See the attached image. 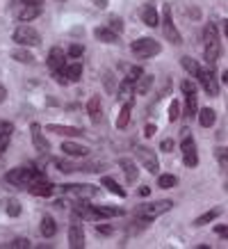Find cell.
<instances>
[{"instance_id":"30bf717a","label":"cell","mask_w":228,"mask_h":249,"mask_svg":"<svg viewBox=\"0 0 228 249\" xmlns=\"http://www.w3.org/2000/svg\"><path fill=\"white\" fill-rule=\"evenodd\" d=\"M30 190V195H37V196H50L55 192V185L53 183H48L46 178H37V181H32L28 185Z\"/></svg>"},{"instance_id":"52a82bcc","label":"cell","mask_w":228,"mask_h":249,"mask_svg":"<svg viewBox=\"0 0 228 249\" xmlns=\"http://www.w3.org/2000/svg\"><path fill=\"white\" fill-rule=\"evenodd\" d=\"M180 151H182V160L187 167H196L198 165V153H196V144L192 140L190 135L182 137V144H180Z\"/></svg>"},{"instance_id":"ba28073f","label":"cell","mask_w":228,"mask_h":249,"mask_svg":"<svg viewBox=\"0 0 228 249\" xmlns=\"http://www.w3.org/2000/svg\"><path fill=\"white\" fill-rule=\"evenodd\" d=\"M162 30H164V37H167V41H171V44H180V32L176 30L174 21H171V9L164 7V12H162Z\"/></svg>"},{"instance_id":"7c38bea8","label":"cell","mask_w":228,"mask_h":249,"mask_svg":"<svg viewBox=\"0 0 228 249\" xmlns=\"http://www.w3.org/2000/svg\"><path fill=\"white\" fill-rule=\"evenodd\" d=\"M12 5H16V2H12ZM39 14H41V5H18V9H16L18 21H32Z\"/></svg>"},{"instance_id":"f5cc1de1","label":"cell","mask_w":228,"mask_h":249,"mask_svg":"<svg viewBox=\"0 0 228 249\" xmlns=\"http://www.w3.org/2000/svg\"><path fill=\"white\" fill-rule=\"evenodd\" d=\"M5 96H7V89H5V87H2V85H0V103H2V101H5Z\"/></svg>"},{"instance_id":"83f0119b","label":"cell","mask_w":228,"mask_h":249,"mask_svg":"<svg viewBox=\"0 0 228 249\" xmlns=\"http://www.w3.org/2000/svg\"><path fill=\"white\" fill-rule=\"evenodd\" d=\"M96 213H98V219H103V217H119V215H123L121 208H110V206H96Z\"/></svg>"},{"instance_id":"c3c4849f","label":"cell","mask_w":228,"mask_h":249,"mask_svg":"<svg viewBox=\"0 0 228 249\" xmlns=\"http://www.w3.org/2000/svg\"><path fill=\"white\" fill-rule=\"evenodd\" d=\"M171 149H174V142H171V140H164V142H162V151H171Z\"/></svg>"},{"instance_id":"f907efd6","label":"cell","mask_w":228,"mask_h":249,"mask_svg":"<svg viewBox=\"0 0 228 249\" xmlns=\"http://www.w3.org/2000/svg\"><path fill=\"white\" fill-rule=\"evenodd\" d=\"M91 2H94L96 7H107V2H110V0H91Z\"/></svg>"},{"instance_id":"d590c367","label":"cell","mask_w":228,"mask_h":249,"mask_svg":"<svg viewBox=\"0 0 228 249\" xmlns=\"http://www.w3.org/2000/svg\"><path fill=\"white\" fill-rule=\"evenodd\" d=\"M7 215L18 217V215H21V204H18V201H14V199H12V201H7Z\"/></svg>"},{"instance_id":"5b68a950","label":"cell","mask_w":228,"mask_h":249,"mask_svg":"<svg viewBox=\"0 0 228 249\" xmlns=\"http://www.w3.org/2000/svg\"><path fill=\"white\" fill-rule=\"evenodd\" d=\"M62 192L78 196V199H91V196L98 195V188L96 185H84V183H73V185H62Z\"/></svg>"},{"instance_id":"b9f144b4","label":"cell","mask_w":228,"mask_h":249,"mask_svg":"<svg viewBox=\"0 0 228 249\" xmlns=\"http://www.w3.org/2000/svg\"><path fill=\"white\" fill-rule=\"evenodd\" d=\"M7 247H18V249H28V247H30V242L25 240V238H16V240H12V242H9Z\"/></svg>"},{"instance_id":"4316f807","label":"cell","mask_w":228,"mask_h":249,"mask_svg":"<svg viewBox=\"0 0 228 249\" xmlns=\"http://www.w3.org/2000/svg\"><path fill=\"white\" fill-rule=\"evenodd\" d=\"M103 188H107L110 192H114L116 196H126V190L114 181V178H110V176H103Z\"/></svg>"},{"instance_id":"d4e9b609","label":"cell","mask_w":228,"mask_h":249,"mask_svg":"<svg viewBox=\"0 0 228 249\" xmlns=\"http://www.w3.org/2000/svg\"><path fill=\"white\" fill-rule=\"evenodd\" d=\"M64 71H66L68 83H76V80H80V73H82V64H80V62H73V64L64 67Z\"/></svg>"},{"instance_id":"3957f363","label":"cell","mask_w":228,"mask_h":249,"mask_svg":"<svg viewBox=\"0 0 228 249\" xmlns=\"http://www.w3.org/2000/svg\"><path fill=\"white\" fill-rule=\"evenodd\" d=\"M130 51H132L137 57H153V55L160 53V44L151 37H142V39H135V41H132Z\"/></svg>"},{"instance_id":"484cf974","label":"cell","mask_w":228,"mask_h":249,"mask_svg":"<svg viewBox=\"0 0 228 249\" xmlns=\"http://www.w3.org/2000/svg\"><path fill=\"white\" fill-rule=\"evenodd\" d=\"M212 41H219V32H217V25H214V23H208L203 30V46L212 44Z\"/></svg>"},{"instance_id":"f6af8a7d","label":"cell","mask_w":228,"mask_h":249,"mask_svg":"<svg viewBox=\"0 0 228 249\" xmlns=\"http://www.w3.org/2000/svg\"><path fill=\"white\" fill-rule=\"evenodd\" d=\"M103 83H105V87H107V89H110V91L114 89V83H112V73H105V78H103Z\"/></svg>"},{"instance_id":"bcb514c9","label":"cell","mask_w":228,"mask_h":249,"mask_svg":"<svg viewBox=\"0 0 228 249\" xmlns=\"http://www.w3.org/2000/svg\"><path fill=\"white\" fill-rule=\"evenodd\" d=\"M16 5H41L44 0H14Z\"/></svg>"},{"instance_id":"f546056e","label":"cell","mask_w":228,"mask_h":249,"mask_svg":"<svg viewBox=\"0 0 228 249\" xmlns=\"http://www.w3.org/2000/svg\"><path fill=\"white\" fill-rule=\"evenodd\" d=\"M214 158H217V162H219L221 169L228 172V149L226 146H217V149H214Z\"/></svg>"},{"instance_id":"7a4b0ae2","label":"cell","mask_w":228,"mask_h":249,"mask_svg":"<svg viewBox=\"0 0 228 249\" xmlns=\"http://www.w3.org/2000/svg\"><path fill=\"white\" fill-rule=\"evenodd\" d=\"M174 208V201H169V199H162V201H153V204H144V206H139L137 208V215L142 219H155V217H160L162 213H167V211H171Z\"/></svg>"},{"instance_id":"11a10c76","label":"cell","mask_w":228,"mask_h":249,"mask_svg":"<svg viewBox=\"0 0 228 249\" xmlns=\"http://www.w3.org/2000/svg\"><path fill=\"white\" fill-rule=\"evenodd\" d=\"M221 80H224V83L228 85V71H226V73H224V78H221Z\"/></svg>"},{"instance_id":"4fadbf2b","label":"cell","mask_w":228,"mask_h":249,"mask_svg":"<svg viewBox=\"0 0 228 249\" xmlns=\"http://www.w3.org/2000/svg\"><path fill=\"white\" fill-rule=\"evenodd\" d=\"M30 133H32V142H34V146H37L39 151H41V153L50 151V142L44 137V133H41V126H39V124H32Z\"/></svg>"},{"instance_id":"ee69618b","label":"cell","mask_w":228,"mask_h":249,"mask_svg":"<svg viewBox=\"0 0 228 249\" xmlns=\"http://www.w3.org/2000/svg\"><path fill=\"white\" fill-rule=\"evenodd\" d=\"M9 137H12V135H5V133H0V153H2V151H5V149L9 146Z\"/></svg>"},{"instance_id":"6da1fadb","label":"cell","mask_w":228,"mask_h":249,"mask_svg":"<svg viewBox=\"0 0 228 249\" xmlns=\"http://www.w3.org/2000/svg\"><path fill=\"white\" fill-rule=\"evenodd\" d=\"M37 178H44V174L39 169H30V167H16V169L7 172V176H5V181L9 185H16V188H28Z\"/></svg>"},{"instance_id":"ffe728a7","label":"cell","mask_w":228,"mask_h":249,"mask_svg":"<svg viewBox=\"0 0 228 249\" xmlns=\"http://www.w3.org/2000/svg\"><path fill=\"white\" fill-rule=\"evenodd\" d=\"M48 133H57V135H64V137H76V135H82L80 128H73V126H60V124H50L48 126Z\"/></svg>"},{"instance_id":"ab89813d","label":"cell","mask_w":228,"mask_h":249,"mask_svg":"<svg viewBox=\"0 0 228 249\" xmlns=\"http://www.w3.org/2000/svg\"><path fill=\"white\" fill-rule=\"evenodd\" d=\"M107 28H112L114 32H121V30H123V21L119 18V16H112V18H110V25H107Z\"/></svg>"},{"instance_id":"603a6c76","label":"cell","mask_w":228,"mask_h":249,"mask_svg":"<svg viewBox=\"0 0 228 249\" xmlns=\"http://www.w3.org/2000/svg\"><path fill=\"white\" fill-rule=\"evenodd\" d=\"M214 119H217V114H214L210 107H203V110L198 112V124H201L203 128H210L214 124Z\"/></svg>"},{"instance_id":"db71d44e","label":"cell","mask_w":228,"mask_h":249,"mask_svg":"<svg viewBox=\"0 0 228 249\" xmlns=\"http://www.w3.org/2000/svg\"><path fill=\"white\" fill-rule=\"evenodd\" d=\"M98 233H112V229L110 227H98Z\"/></svg>"},{"instance_id":"8d00e7d4","label":"cell","mask_w":228,"mask_h":249,"mask_svg":"<svg viewBox=\"0 0 228 249\" xmlns=\"http://www.w3.org/2000/svg\"><path fill=\"white\" fill-rule=\"evenodd\" d=\"M142 76H144V73H142V67H132V69L128 71L126 80H130V83H137V80H139Z\"/></svg>"},{"instance_id":"2e32d148","label":"cell","mask_w":228,"mask_h":249,"mask_svg":"<svg viewBox=\"0 0 228 249\" xmlns=\"http://www.w3.org/2000/svg\"><path fill=\"white\" fill-rule=\"evenodd\" d=\"M94 37L98 39V41H103V44H116L119 41V32H114L112 28H96L94 30Z\"/></svg>"},{"instance_id":"681fc988","label":"cell","mask_w":228,"mask_h":249,"mask_svg":"<svg viewBox=\"0 0 228 249\" xmlns=\"http://www.w3.org/2000/svg\"><path fill=\"white\" fill-rule=\"evenodd\" d=\"M146 137H153L155 135V126H153V124H148V126H146V133H144Z\"/></svg>"},{"instance_id":"d6a6232c","label":"cell","mask_w":228,"mask_h":249,"mask_svg":"<svg viewBox=\"0 0 228 249\" xmlns=\"http://www.w3.org/2000/svg\"><path fill=\"white\" fill-rule=\"evenodd\" d=\"M176 183H178V178H176L174 174H160V176H158V185H160V188H164V190L174 188Z\"/></svg>"},{"instance_id":"7402d4cb","label":"cell","mask_w":228,"mask_h":249,"mask_svg":"<svg viewBox=\"0 0 228 249\" xmlns=\"http://www.w3.org/2000/svg\"><path fill=\"white\" fill-rule=\"evenodd\" d=\"M219 41H212V44H205V62L212 67L214 62H217V57H219Z\"/></svg>"},{"instance_id":"44dd1931","label":"cell","mask_w":228,"mask_h":249,"mask_svg":"<svg viewBox=\"0 0 228 249\" xmlns=\"http://www.w3.org/2000/svg\"><path fill=\"white\" fill-rule=\"evenodd\" d=\"M55 233H57V224H55L53 217L46 215V217L41 219V235H44V238H53Z\"/></svg>"},{"instance_id":"8fae6325","label":"cell","mask_w":228,"mask_h":249,"mask_svg":"<svg viewBox=\"0 0 228 249\" xmlns=\"http://www.w3.org/2000/svg\"><path fill=\"white\" fill-rule=\"evenodd\" d=\"M66 67V55L62 48H50V53H48V69L50 71H62V69Z\"/></svg>"},{"instance_id":"cb8c5ba5","label":"cell","mask_w":228,"mask_h":249,"mask_svg":"<svg viewBox=\"0 0 228 249\" xmlns=\"http://www.w3.org/2000/svg\"><path fill=\"white\" fill-rule=\"evenodd\" d=\"M221 215V208H212V211L203 213L201 217L194 219V227H203V224H208V222H212V219H217Z\"/></svg>"},{"instance_id":"4dcf8cb0","label":"cell","mask_w":228,"mask_h":249,"mask_svg":"<svg viewBox=\"0 0 228 249\" xmlns=\"http://www.w3.org/2000/svg\"><path fill=\"white\" fill-rule=\"evenodd\" d=\"M151 85H153V76H142V78H139V80L135 83V91L144 96L146 91L151 89Z\"/></svg>"},{"instance_id":"836d02e7","label":"cell","mask_w":228,"mask_h":249,"mask_svg":"<svg viewBox=\"0 0 228 249\" xmlns=\"http://www.w3.org/2000/svg\"><path fill=\"white\" fill-rule=\"evenodd\" d=\"M187 96V114L190 117H194V114L198 112V96H196V91L194 94H185Z\"/></svg>"},{"instance_id":"5bb4252c","label":"cell","mask_w":228,"mask_h":249,"mask_svg":"<svg viewBox=\"0 0 228 249\" xmlns=\"http://www.w3.org/2000/svg\"><path fill=\"white\" fill-rule=\"evenodd\" d=\"M68 245H71L73 249H82L84 247V233H82V227H80V224L68 227Z\"/></svg>"},{"instance_id":"f1b7e54d","label":"cell","mask_w":228,"mask_h":249,"mask_svg":"<svg viewBox=\"0 0 228 249\" xmlns=\"http://www.w3.org/2000/svg\"><path fill=\"white\" fill-rule=\"evenodd\" d=\"M182 67L187 69V71H190L192 76L194 78H198V73H201V71H203V67H201V64H198L196 60H192V57H182Z\"/></svg>"},{"instance_id":"d6986e66","label":"cell","mask_w":228,"mask_h":249,"mask_svg":"<svg viewBox=\"0 0 228 249\" xmlns=\"http://www.w3.org/2000/svg\"><path fill=\"white\" fill-rule=\"evenodd\" d=\"M119 167L123 169V174H126V178H128L130 183L137 181V176H139V169H137V165L132 162L130 158H121L119 160Z\"/></svg>"},{"instance_id":"8992f818","label":"cell","mask_w":228,"mask_h":249,"mask_svg":"<svg viewBox=\"0 0 228 249\" xmlns=\"http://www.w3.org/2000/svg\"><path fill=\"white\" fill-rule=\"evenodd\" d=\"M137 158L142 160V165H144L146 172H151V174H158L160 172L158 156H155V151H151L148 146H139V149H137Z\"/></svg>"},{"instance_id":"816d5d0a","label":"cell","mask_w":228,"mask_h":249,"mask_svg":"<svg viewBox=\"0 0 228 249\" xmlns=\"http://www.w3.org/2000/svg\"><path fill=\"white\" fill-rule=\"evenodd\" d=\"M217 235H228V227H217Z\"/></svg>"},{"instance_id":"9c48e42d","label":"cell","mask_w":228,"mask_h":249,"mask_svg":"<svg viewBox=\"0 0 228 249\" xmlns=\"http://www.w3.org/2000/svg\"><path fill=\"white\" fill-rule=\"evenodd\" d=\"M196 80L203 85V89L208 91L210 96H217V94H219V83H217V76H214L212 69H203V71L198 73Z\"/></svg>"},{"instance_id":"60d3db41","label":"cell","mask_w":228,"mask_h":249,"mask_svg":"<svg viewBox=\"0 0 228 249\" xmlns=\"http://www.w3.org/2000/svg\"><path fill=\"white\" fill-rule=\"evenodd\" d=\"M180 89H182V94H194V91H196V83L185 80V83H180Z\"/></svg>"},{"instance_id":"e575fe53","label":"cell","mask_w":228,"mask_h":249,"mask_svg":"<svg viewBox=\"0 0 228 249\" xmlns=\"http://www.w3.org/2000/svg\"><path fill=\"white\" fill-rule=\"evenodd\" d=\"M12 57H14V60H18V62H23V64H28V62L34 60L28 51H14V53H12Z\"/></svg>"},{"instance_id":"1f68e13d","label":"cell","mask_w":228,"mask_h":249,"mask_svg":"<svg viewBox=\"0 0 228 249\" xmlns=\"http://www.w3.org/2000/svg\"><path fill=\"white\" fill-rule=\"evenodd\" d=\"M130 103H126V106L121 107V112H119V117H116V128H126L130 121Z\"/></svg>"},{"instance_id":"ac0fdd59","label":"cell","mask_w":228,"mask_h":249,"mask_svg":"<svg viewBox=\"0 0 228 249\" xmlns=\"http://www.w3.org/2000/svg\"><path fill=\"white\" fill-rule=\"evenodd\" d=\"M62 151L66 153V156H71V158H82V156L89 153V149L82 146V144H76V142H64L62 144Z\"/></svg>"},{"instance_id":"7bdbcfd3","label":"cell","mask_w":228,"mask_h":249,"mask_svg":"<svg viewBox=\"0 0 228 249\" xmlns=\"http://www.w3.org/2000/svg\"><path fill=\"white\" fill-rule=\"evenodd\" d=\"M0 133L12 135V133H14V124H9V121H0Z\"/></svg>"},{"instance_id":"f35d334b","label":"cell","mask_w":228,"mask_h":249,"mask_svg":"<svg viewBox=\"0 0 228 249\" xmlns=\"http://www.w3.org/2000/svg\"><path fill=\"white\" fill-rule=\"evenodd\" d=\"M84 53V46L82 44H71L68 46V57H80Z\"/></svg>"},{"instance_id":"7dc6e473","label":"cell","mask_w":228,"mask_h":249,"mask_svg":"<svg viewBox=\"0 0 228 249\" xmlns=\"http://www.w3.org/2000/svg\"><path fill=\"white\" fill-rule=\"evenodd\" d=\"M137 195H139V196H148V195H151V188H146V185H142V188L137 190Z\"/></svg>"},{"instance_id":"277c9868","label":"cell","mask_w":228,"mask_h":249,"mask_svg":"<svg viewBox=\"0 0 228 249\" xmlns=\"http://www.w3.org/2000/svg\"><path fill=\"white\" fill-rule=\"evenodd\" d=\"M14 41L21 46H39L41 44V35L30 25H18L14 30Z\"/></svg>"},{"instance_id":"9f6ffc18","label":"cell","mask_w":228,"mask_h":249,"mask_svg":"<svg viewBox=\"0 0 228 249\" xmlns=\"http://www.w3.org/2000/svg\"><path fill=\"white\" fill-rule=\"evenodd\" d=\"M224 30H226V37H228V18H226V23H224Z\"/></svg>"},{"instance_id":"9a60e30c","label":"cell","mask_w":228,"mask_h":249,"mask_svg":"<svg viewBox=\"0 0 228 249\" xmlns=\"http://www.w3.org/2000/svg\"><path fill=\"white\" fill-rule=\"evenodd\" d=\"M139 16H142V23H146L148 28H155V25L160 23L158 9L153 7V5H144V7L139 9Z\"/></svg>"},{"instance_id":"74e56055","label":"cell","mask_w":228,"mask_h":249,"mask_svg":"<svg viewBox=\"0 0 228 249\" xmlns=\"http://www.w3.org/2000/svg\"><path fill=\"white\" fill-rule=\"evenodd\" d=\"M178 114H180V106H178V101H171V106H169V121H178Z\"/></svg>"},{"instance_id":"e0dca14e","label":"cell","mask_w":228,"mask_h":249,"mask_svg":"<svg viewBox=\"0 0 228 249\" xmlns=\"http://www.w3.org/2000/svg\"><path fill=\"white\" fill-rule=\"evenodd\" d=\"M87 114H89V119L94 124H98L103 119V112H100V96H91L87 101Z\"/></svg>"}]
</instances>
